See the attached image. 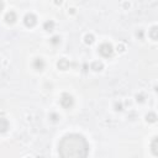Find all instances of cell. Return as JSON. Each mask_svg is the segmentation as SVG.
Listing matches in <instances>:
<instances>
[{
  "mask_svg": "<svg viewBox=\"0 0 158 158\" xmlns=\"http://www.w3.org/2000/svg\"><path fill=\"white\" fill-rule=\"evenodd\" d=\"M58 152L61 158H86L89 153V143L82 135L69 133L59 142Z\"/></svg>",
  "mask_w": 158,
  "mask_h": 158,
  "instance_id": "1",
  "label": "cell"
},
{
  "mask_svg": "<svg viewBox=\"0 0 158 158\" xmlns=\"http://www.w3.org/2000/svg\"><path fill=\"white\" fill-rule=\"evenodd\" d=\"M99 53L103 56V57H111L112 53H114V48L110 43L105 42V43H101L99 46Z\"/></svg>",
  "mask_w": 158,
  "mask_h": 158,
  "instance_id": "2",
  "label": "cell"
},
{
  "mask_svg": "<svg viewBox=\"0 0 158 158\" xmlns=\"http://www.w3.org/2000/svg\"><path fill=\"white\" fill-rule=\"evenodd\" d=\"M59 101H61V105H62V106L66 108V109L72 108L73 104H74L73 96L70 95V94H68V93H63L62 96H61V99H59Z\"/></svg>",
  "mask_w": 158,
  "mask_h": 158,
  "instance_id": "3",
  "label": "cell"
},
{
  "mask_svg": "<svg viewBox=\"0 0 158 158\" xmlns=\"http://www.w3.org/2000/svg\"><path fill=\"white\" fill-rule=\"evenodd\" d=\"M36 22H37V17L35 16L33 14H26L25 15V17H24V24L27 26V27H33V26L36 25Z\"/></svg>",
  "mask_w": 158,
  "mask_h": 158,
  "instance_id": "4",
  "label": "cell"
},
{
  "mask_svg": "<svg viewBox=\"0 0 158 158\" xmlns=\"http://www.w3.org/2000/svg\"><path fill=\"white\" fill-rule=\"evenodd\" d=\"M32 66L36 70H42L44 68V62L42 58H35L32 62Z\"/></svg>",
  "mask_w": 158,
  "mask_h": 158,
  "instance_id": "5",
  "label": "cell"
},
{
  "mask_svg": "<svg viewBox=\"0 0 158 158\" xmlns=\"http://www.w3.org/2000/svg\"><path fill=\"white\" fill-rule=\"evenodd\" d=\"M5 21H6V24H10V25L15 24V21H16V14H15L14 11H9V13H6Z\"/></svg>",
  "mask_w": 158,
  "mask_h": 158,
  "instance_id": "6",
  "label": "cell"
},
{
  "mask_svg": "<svg viewBox=\"0 0 158 158\" xmlns=\"http://www.w3.org/2000/svg\"><path fill=\"white\" fill-rule=\"evenodd\" d=\"M9 129V121L5 118H0V133L6 132Z\"/></svg>",
  "mask_w": 158,
  "mask_h": 158,
  "instance_id": "7",
  "label": "cell"
},
{
  "mask_svg": "<svg viewBox=\"0 0 158 158\" xmlns=\"http://www.w3.org/2000/svg\"><path fill=\"white\" fill-rule=\"evenodd\" d=\"M57 67L61 70H67L69 68V62L67 61L66 58H62V59H59L58 63H57Z\"/></svg>",
  "mask_w": 158,
  "mask_h": 158,
  "instance_id": "8",
  "label": "cell"
},
{
  "mask_svg": "<svg viewBox=\"0 0 158 158\" xmlns=\"http://www.w3.org/2000/svg\"><path fill=\"white\" fill-rule=\"evenodd\" d=\"M90 67H92V69H93V70H95V72H100V70L104 68L103 63H101V62H99V61H95V62H93V63H92V66H90Z\"/></svg>",
  "mask_w": 158,
  "mask_h": 158,
  "instance_id": "9",
  "label": "cell"
},
{
  "mask_svg": "<svg viewBox=\"0 0 158 158\" xmlns=\"http://www.w3.org/2000/svg\"><path fill=\"white\" fill-rule=\"evenodd\" d=\"M157 142H158V137L155 136L151 142V151L153 153V156H157Z\"/></svg>",
  "mask_w": 158,
  "mask_h": 158,
  "instance_id": "10",
  "label": "cell"
},
{
  "mask_svg": "<svg viewBox=\"0 0 158 158\" xmlns=\"http://www.w3.org/2000/svg\"><path fill=\"white\" fill-rule=\"evenodd\" d=\"M149 36H151V39L153 41H157V39H158V27H157V26H153V27L151 29V31H149Z\"/></svg>",
  "mask_w": 158,
  "mask_h": 158,
  "instance_id": "11",
  "label": "cell"
},
{
  "mask_svg": "<svg viewBox=\"0 0 158 158\" xmlns=\"http://www.w3.org/2000/svg\"><path fill=\"white\" fill-rule=\"evenodd\" d=\"M43 29L46 30V31H52V30L54 29V22L52 21V20L46 21V22L43 24Z\"/></svg>",
  "mask_w": 158,
  "mask_h": 158,
  "instance_id": "12",
  "label": "cell"
},
{
  "mask_svg": "<svg viewBox=\"0 0 158 158\" xmlns=\"http://www.w3.org/2000/svg\"><path fill=\"white\" fill-rule=\"evenodd\" d=\"M146 120H147V122H156L157 121V115L155 112H148L147 115H146Z\"/></svg>",
  "mask_w": 158,
  "mask_h": 158,
  "instance_id": "13",
  "label": "cell"
},
{
  "mask_svg": "<svg viewBox=\"0 0 158 158\" xmlns=\"http://www.w3.org/2000/svg\"><path fill=\"white\" fill-rule=\"evenodd\" d=\"M84 42L86 44H93L94 43V36L92 35V33H88V35H85L84 37Z\"/></svg>",
  "mask_w": 158,
  "mask_h": 158,
  "instance_id": "14",
  "label": "cell"
},
{
  "mask_svg": "<svg viewBox=\"0 0 158 158\" xmlns=\"http://www.w3.org/2000/svg\"><path fill=\"white\" fill-rule=\"evenodd\" d=\"M51 42L53 44H58L59 42H61V37H59V36H53L51 39Z\"/></svg>",
  "mask_w": 158,
  "mask_h": 158,
  "instance_id": "15",
  "label": "cell"
},
{
  "mask_svg": "<svg viewBox=\"0 0 158 158\" xmlns=\"http://www.w3.org/2000/svg\"><path fill=\"white\" fill-rule=\"evenodd\" d=\"M50 118H51V120H52V121H58L59 116H58L57 114H54V112H53V114H51V115H50Z\"/></svg>",
  "mask_w": 158,
  "mask_h": 158,
  "instance_id": "16",
  "label": "cell"
},
{
  "mask_svg": "<svg viewBox=\"0 0 158 158\" xmlns=\"http://www.w3.org/2000/svg\"><path fill=\"white\" fill-rule=\"evenodd\" d=\"M136 100L138 101V103H143V101H145V96L142 95V94H140V95H136Z\"/></svg>",
  "mask_w": 158,
  "mask_h": 158,
  "instance_id": "17",
  "label": "cell"
},
{
  "mask_svg": "<svg viewBox=\"0 0 158 158\" xmlns=\"http://www.w3.org/2000/svg\"><path fill=\"white\" fill-rule=\"evenodd\" d=\"M118 51L119 52H123V51H125V46H123V44H119V46H118Z\"/></svg>",
  "mask_w": 158,
  "mask_h": 158,
  "instance_id": "18",
  "label": "cell"
},
{
  "mask_svg": "<svg viewBox=\"0 0 158 158\" xmlns=\"http://www.w3.org/2000/svg\"><path fill=\"white\" fill-rule=\"evenodd\" d=\"M115 108H116V110H119V111H121V110H122V105L120 104V103H119V104L116 103V104H115Z\"/></svg>",
  "mask_w": 158,
  "mask_h": 158,
  "instance_id": "19",
  "label": "cell"
},
{
  "mask_svg": "<svg viewBox=\"0 0 158 158\" xmlns=\"http://www.w3.org/2000/svg\"><path fill=\"white\" fill-rule=\"evenodd\" d=\"M137 37H140V39H142V37H143V32H142V30H140V31H137Z\"/></svg>",
  "mask_w": 158,
  "mask_h": 158,
  "instance_id": "20",
  "label": "cell"
},
{
  "mask_svg": "<svg viewBox=\"0 0 158 158\" xmlns=\"http://www.w3.org/2000/svg\"><path fill=\"white\" fill-rule=\"evenodd\" d=\"M4 9V3L3 1H0V11H1Z\"/></svg>",
  "mask_w": 158,
  "mask_h": 158,
  "instance_id": "21",
  "label": "cell"
},
{
  "mask_svg": "<svg viewBox=\"0 0 158 158\" xmlns=\"http://www.w3.org/2000/svg\"><path fill=\"white\" fill-rule=\"evenodd\" d=\"M69 13L70 14H74V9H73V7H72V9H69Z\"/></svg>",
  "mask_w": 158,
  "mask_h": 158,
  "instance_id": "22",
  "label": "cell"
},
{
  "mask_svg": "<svg viewBox=\"0 0 158 158\" xmlns=\"http://www.w3.org/2000/svg\"><path fill=\"white\" fill-rule=\"evenodd\" d=\"M27 158H31V157H27Z\"/></svg>",
  "mask_w": 158,
  "mask_h": 158,
  "instance_id": "23",
  "label": "cell"
}]
</instances>
